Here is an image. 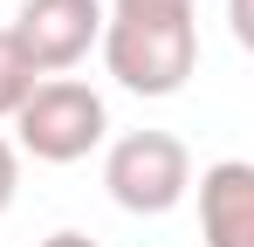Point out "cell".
<instances>
[{"instance_id": "cell-2", "label": "cell", "mask_w": 254, "mask_h": 247, "mask_svg": "<svg viewBox=\"0 0 254 247\" xmlns=\"http://www.w3.org/2000/svg\"><path fill=\"white\" fill-rule=\"evenodd\" d=\"M7 124H14V137H21L14 151H28V158H42V165H76V158H89V151L110 137L103 96H96L89 82H76V76H42Z\"/></svg>"}, {"instance_id": "cell-1", "label": "cell", "mask_w": 254, "mask_h": 247, "mask_svg": "<svg viewBox=\"0 0 254 247\" xmlns=\"http://www.w3.org/2000/svg\"><path fill=\"white\" fill-rule=\"evenodd\" d=\"M96 48L130 96H179L199 69V0H103Z\"/></svg>"}, {"instance_id": "cell-4", "label": "cell", "mask_w": 254, "mask_h": 247, "mask_svg": "<svg viewBox=\"0 0 254 247\" xmlns=\"http://www.w3.org/2000/svg\"><path fill=\"white\" fill-rule=\"evenodd\" d=\"M7 28L35 76H69L103 35V0H21Z\"/></svg>"}, {"instance_id": "cell-7", "label": "cell", "mask_w": 254, "mask_h": 247, "mask_svg": "<svg viewBox=\"0 0 254 247\" xmlns=\"http://www.w3.org/2000/svg\"><path fill=\"white\" fill-rule=\"evenodd\" d=\"M14 199H21V151L0 137V213H7Z\"/></svg>"}, {"instance_id": "cell-3", "label": "cell", "mask_w": 254, "mask_h": 247, "mask_svg": "<svg viewBox=\"0 0 254 247\" xmlns=\"http://www.w3.org/2000/svg\"><path fill=\"white\" fill-rule=\"evenodd\" d=\"M103 185H110V199L124 213L158 220V213H172L192 192V151L172 130H124L103 151Z\"/></svg>"}, {"instance_id": "cell-6", "label": "cell", "mask_w": 254, "mask_h": 247, "mask_svg": "<svg viewBox=\"0 0 254 247\" xmlns=\"http://www.w3.org/2000/svg\"><path fill=\"white\" fill-rule=\"evenodd\" d=\"M35 69H28V55H21V41H14V28H0V117H14L21 103H28V89H35Z\"/></svg>"}, {"instance_id": "cell-5", "label": "cell", "mask_w": 254, "mask_h": 247, "mask_svg": "<svg viewBox=\"0 0 254 247\" xmlns=\"http://www.w3.org/2000/svg\"><path fill=\"white\" fill-rule=\"evenodd\" d=\"M199 234L206 247H254V165L220 158L199 172Z\"/></svg>"}, {"instance_id": "cell-8", "label": "cell", "mask_w": 254, "mask_h": 247, "mask_svg": "<svg viewBox=\"0 0 254 247\" xmlns=\"http://www.w3.org/2000/svg\"><path fill=\"white\" fill-rule=\"evenodd\" d=\"M42 247H96V241H89V234H76V227H62V234H48Z\"/></svg>"}]
</instances>
